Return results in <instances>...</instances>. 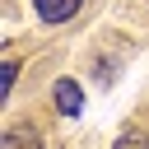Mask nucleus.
Instances as JSON below:
<instances>
[{
    "label": "nucleus",
    "instance_id": "obj_1",
    "mask_svg": "<svg viewBox=\"0 0 149 149\" xmlns=\"http://www.w3.org/2000/svg\"><path fill=\"white\" fill-rule=\"evenodd\" d=\"M51 102H56V112H61V116H74V112L84 107V88H79L74 79H56V88H51Z\"/></svg>",
    "mask_w": 149,
    "mask_h": 149
},
{
    "label": "nucleus",
    "instance_id": "obj_2",
    "mask_svg": "<svg viewBox=\"0 0 149 149\" xmlns=\"http://www.w3.org/2000/svg\"><path fill=\"white\" fill-rule=\"evenodd\" d=\"M33 9H37L42 23H65L84 9V0H33Z\"/></svg>",
    "mask_w": 149,
    "mask_h": 149
},
{
    "label": "nucleus",
    "instance_id": "obj_3",
    "mask_svg": "<svg viewBox=\"0 0 149 149\" xmlns=\"http://www.w3.org/2000/svg\"><path fill=\"white\" fill-rule=\"evenodd\" d=\"M37 144L42 140L33 126H5V135H0V149H37Z\"/></svg>",
    "mask_w": 149,
    "mask_h": 149
},
{
    "label": "nucleus",
    "instance_id": "obj_4",
    "mask_svg": "<svg viewBox=\"0 0 149 149\" xmlns=\"http://www.w3.org/2000/svg\"><path fill=\"white\" fill-rule=\"evenodd\" d=\"M112 149H149V140H144V135H140V130H121V135H116V144H112Z\"/></svg>",
    "mask_w": 149,
    "mask_h": 149
},
{
    "label": "nucleus",
    "instance_id": "obj_5",
    "mask_svg": "<svg viewBox=\"0 0 149 149\" xmlns=\"http://www.w3.org/2000/svg\"><path fill=\"white\" fill-rule=\"evenodd\" d=\"M14 79H19V61H5V74H0V93H9V88H14Z\"/></svg>",
    "mask_w": 149,
    "mask_h": 149
}]
</instances>
